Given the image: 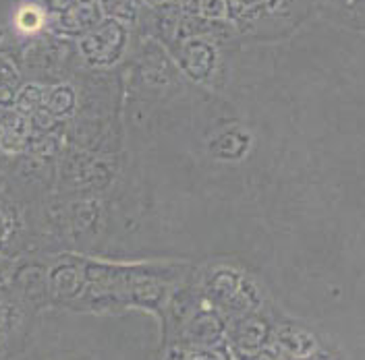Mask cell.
Instances as JSON below:
<instances>
[{
  "label": "cell",
  "instance_id": "cell-1",
  "mask_svg": "<svg viewBox=\"0 0 365 360\" xmlns=\"http://www.w3.org/2000/svg\"><path fill=\"white\" fill-rule=\"evenodd\" d=\"M125 44V31L118 23H102L83 38L81 50L83 56L93 65H108L120 54Z\"/></svg>",
  "mask_w": 365,
  "mask_h": 360
},
{
  "label": "cell",
  "instance_id": "cell-2",
  "mask_svg": "<svg viewBox=\"0 0 365 360\" xmlns=\"http://www.w3.org/2000/svg\"><path fill=\"white\" fill-rule=\"evenodd\" d=\"M29 120L21 112L0 114V152L17 154L29 143Z\"/></svg>",
  "mask_w": 365,
  "mask_h": 360
},
{
  "label": "cell",
  "instance_id": "cell-3",
  "mask_svg": "<svg viewBox=\"0 0 365 360\" xmlns=\"http://www.w3.org/2000/svg\"><path fill=\"white\" fill-rule=\"evenodd\" d=\"M182 63L195 79L205 77L210 73V68H212V50H210V46L202 44V42H191L185 48Z\"/></svg>",
  "mask_w": 365,
  "mask_h": 360
},
{
  "label": "cell",
  "instance_id": "cell-4",
  "mask_svg": "<svg viewBox=\"0 0 365 360\" xmlns=\"http://www.w3.org/2000/svg\"><path fill=\"white\" fill-rule=\"evenodd\" d=\"M48 112L54 114V116H63L73 108V93L67 88H56V90L50 93L48 102Z\"/></svg>",
  "mask_w": 365,
  "mask_h": 360
},
{
  "label": "cell",
  "instance_id": "cell-5",
  "mask_svg": "<svg viewBox=\"0 0 365 360\" xmlns=\"http://www.w3.org/2000/svg\"><path fill=\"white\" fill-rule=\"evenodd\" d=\"M106 15L116 19H133L135 17V0H100Z\"/></svg>",
  "mask_w": 365,
  "mask_h": 360
},
{
  "label": "cell",
  "instance_id": "cell-6",
  "mask_svg": "<svg viewBox=\"0 0 365 360\" xmlns=\"http://www.w3.org/2000/svg\"><path fill=\"white\" fill-rule=\"evenodd\" d=\"M42 23V15L38 9L34 6H25L21 13L17 15V25L21 27L23 31H36Z\"/></svg>",
  "mask_w": 365,
  "mask_h": 360
},
{
  "label": "cell",
  "instance_id": "cell-7",
  "mask_svg": "<svg viewBox=\"0 0 365 360\" xmlns=\"http://www.w3.org/2000/svg\"><path fill=\"white\" fill-rule=\"evenodd\" d=\"M40 102H42V91L38 88H31V85L25 88L17 97V104H19L21 110H34Z\"/></svg>",
  "mask_w": 365,
  "mask_h": 360
},
{
  "label": "cell",
  "instance_id": "cell-8",
  "mask_svg": "<svg viewBox=\"0 0 365 360\" xmlns=\"http://www.w3.org/2000/svg\"><path fill=\"white\" fill-rule=\"evenodd\" d=\"M9 232H11V220H9L6 211L0 207V245L4 243V238L9 236Z\"/></svg>",
  "mask_w": 365,
  "mask_h": 360
},
{
  "label": "cell",
  "instance_id": "cell-9",
  "mask_svg": "<svg viewBox=\"0 0 365 360\" xmlns=\"http://www.w3.org/2000/svg\"><path fill=\"white\" fill-rule=\"evenodd\" d=\"M148 2H152V4H158V2H164V0H148Z\"/></svg>",
  "mask_w": 365,
  "mask_h": 360
},
{
  "label": "cell",
  "instance_id": "cell-10",
  "mask_svg": "<svg viewBox=\"0 0 365 360\" xmlns=\"http://www.w3.org/2000/svg\"><path fill=\"white\" fill-rule=\"evenodd\" d=\"M0 164H2V162H0Z\"/></svg>",
  "mask_w": 365,
  "mask_h": 360
}]
</instances>
